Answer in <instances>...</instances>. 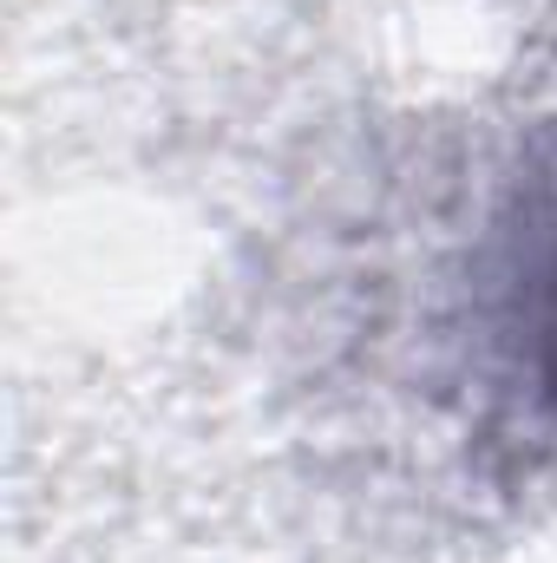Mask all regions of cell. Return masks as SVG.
<instances>
[{"label":"cell","instance_id":"cell-1","mask_svg":"<svg viewBox=\"0 0 557 563\" xmlns=\"http://www.w3.org/2000/svg\"><path fill=\"white\" fill-rule=\"evenodd\" d=\"M472 387L485 452L557 465V125L525 151L472 263Z\"/></svg>","mask_w":557,"mask_h":563}]
</instances>
